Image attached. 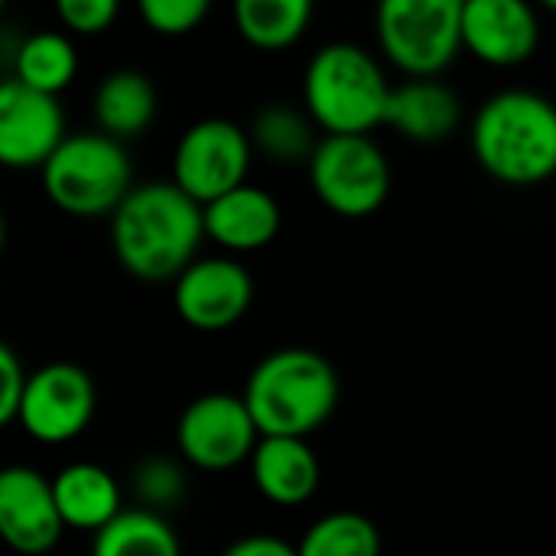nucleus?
Masks as SVG:
<instances>
[{
    "label": "nucleus",
    "instance_id": "nucleus-10",
    "mask_svg": "<svg viewBox=\"0 0 556 556\" xmlns=\"http://www.w3.org/2000/svg\"><path fill=\"white\" fill-rule=\"evenodd\" d=\"M91 417H94V384L88 371L72 362H52L29 375L16 424L33 440L59 446L81 437Z\"/></svg>",
    "mask_w": 556,
    "mask_h": 556
},
{
    "label": "nucleus",
    "instance_id": "nucleus-21",
    "mask_svg": "<svg viewBox=\"0 0 556 556\" xmlns=\"http://www.w3.org/2000/svg\"><path fill=\"white\" fill-rule=\"evenodd\" d=\"M10 65H13L10 75L20 85H26L33 91L59 94L62 88L72 85V78L78 72V52L65 33L39 29L13 49Z\"/></svg>",
    "mask_w": 556,
    "mask_h": 556
},
{
    "label": "nucleus",
    "instance_id": "nucleus-6",
    "mask_svg": "<svg viewBox=\"0 0 556 556\" xmlns=\"http://www.w3.org/2000/svg\"><path fill=\"white\" fill-rule=\"evenodd\" d=\"M466 0H378L381 55L407 78H437L463 52Z\"/></svg>",
    "mask_w": 556,
    "mask_h": 556
},
{
    "label": "nucleus",
    "instance_id": "nucleus-18",
    "mask_svg": "<svg viewBox=\"0 0 556 556\" xmlns=\"http://www.w3.org/2000/svg\"><path fill=\"white\" fill-rule=\"evenodd\" d=\"M52 492H55L59 511L65 518V528L98 534L104 525H111L124 511L117 479L104 466H94V463L65 466L52 479Z\"/></svg>",
    "mask_w": 556,
    "mask_h": 556
},
{
    "label": "nucleus",
    "instance_id": "nucleus-5",
    "mask_svg": "<svg viewBox=\"0 0 556 556\" xmlns=\"http://www.w3.org/2000/svg\"><path fill=\"white\" fill-rule=\"evenodd\" d=\"M39 173L49 202L75 218L114 215L134 189V163L124 140L104 130L65 137Z\"/></svg>",
    "mask_w": 556,
    "mask_h": 556
},
{
    "label": "nucleus",
    "instance_id": "nucleus-27",
    "mask_svg": "<svg viewBox=\"0 0 556 556\" xmlns=\"http://www.w3.org/2000/svg\"><path fill=\"white\" fill-rule=\"evenodd\" d=\"M59 23L75 36H98L117 20L121 0H52Z\"/></svg>",
    "mask_w": 556,
    "mask_h": 556
},
{
    "label": "nucleus",
    "instance_id": "nucleus-1",
    "mask_svg": "<svg viewBox=\"0 0 556 556\" xmlns=\"http://www.w3.org/2000/svg\"><path fill=\"white\" fill-rule=\"evenodd\" d=\"M205 235V208L173 179L143 182L111 215V244L117 264L143 280H176L192 261Z\"/></svg>",
    "mask_w": 556,
    "mask_h": 556
},
{
    "label": "nucleus",
    "instance_id": "nucleus-12",
    "mask_svg": "<svg viewBox=\"0 0 556 556\" xmlns=\"http://www.w3.org/2000/svg\"><path fill=\"white\" fill-rule=\"evenodd\" d=\"M65 114L55 94L33 91L13 75L0 85V163L10 169H42L65 140Z\"/></svg>",
    "mask_w": 556,
    "mask_h": 556
},
{
    "label": "nucleus",
    "instance_id": "nucleus-2",
    "mask_svg": "<svg viewBox=\"0 0 556 556\" xmlns=\"http://www.w3.org/2000/svg\"><path fill=\"white\" fill-rule=\"evenodd\" d=\"M472 153L502 186H541L556 176V104L528 88H505L472 117Z\"/></svg>",
    "mask_w": 556,
    "mask_h": 556
},
{
    "label": "nucleus",
    "instance_id": "nucleus-13",
    "mask_svg": "<svg viewBox=\"0 0 556 556\" xmlns=\"http://www.w3.org/2000/svg\"><path fill=\"white\" fill-rule=\"evenodd\" d=\"M65 531L52 482L26 466L0 472V538L23 556L49 554Z\"/></svg>",
    "mask_w": 556,
    "mask_h": 556
},
{
    "label": "nucleus",
    "instance_id": "nucleus-25",
    "mask_svg": "<svg viewBox=\"0 0 556 556\" xmlns=\"http://www.w3.org/2000/svg\"><path fill=\"white\" fill-rule=\"evenodd\" d=\"M134 492L143 508L150 511H169L186 498V472L163 456H150L134 472Z\"/></svg>",
    "mask_w": 556,
    "mask_h": 556
},
{
    "label": "nucleus",
    "instance_id": "nucleus-14",
    "mask_svg": "<svg viewBox=\"0 0 556 556\" xmlns=\"http://www.w3.org/2000/svg\"><path fill=\"white\" fill-rule=\"evenodd\" d=\"M541 23L531 0H466L463 49L495 68H511L538 52Z\"/></svg>",
    "mask_w": 556,
    "mask_h": 556
},
{
    "label": "nucleus",
    "instance_id": "nucleus-19",
    "mask_svg": "<svg viewBox=\"0 0 556 556\" xmlns=\"http://www.w3.org/2000/svg\"><path fill=\"white\" fill-rule=\"evenodd\" d=\"M156 88L153 81L137 72V68H117L111 72L98 88H94V124L98 130L117 137V140H134L140 137L153 117H156Z\"/></svg>",
    "mask_w": 556,
    "mask_h": 556
},
{
    "label": "nucleus",
    "instance_id": "nucleus-3",
    "mask_svg": "<svg viewBox=\"0 0 556 556\" xmlns=\"http://www.w3.org/2000/svg\"><path fill=\"white\" fill-rule=\"evenodd\" d=\"M339 375L313 349H277L248 378L244 401L261 437H309L339 407Z\"/></svg>",
    "mask_w": 556,
    "mask_h": 556
},
{
    "label": "nucleus",
    "instance_id": "nucleus-17",
    "mask_svg": "<svg viewBox=\"0 0 556 556\" xmlns=\"http://www.w3.org/2000/svg\"><path fill=\"white\" fill-rule=\"evenodd\" d=\"M463 121L459 98L437 78H410L394 85L384 124L414 143L446 140Z\"/></svg>",
    "mask_w": 556,
    "mask_h": 556
},
{
    "label": "nucleus",
    "instance_id": "nucleus-23",
    "mask_svg": "<svg viewBox=\"0 0 556 556\" xmlns=\"http://www.w3.org/2000/svg\"><path fill=\"white\" fill-rule=\"evenodd\" d=\"M316 121L287 104H267L251 124V143L270 163H309L316 150Z\"/></svg>",
    "mask_w": 556,
    "mask_h": 556
},
{
    "label": "nucleus",
    "instance_id": "nucleus-8",
    "mask_svg": "<svg viewBox=\"0 0 556 556\" xmlns=\"http://www.w3.org/2000/svg\"><path fill=\"white\" fill-rule=\"evenodd\" d=\"M251 156V134L225 117H205L182 130V137L176 140L169 179L195 202L208 205L212 199L248 182Z\"/></svg>",
    "mask_w": 556,
    "mask_h": 556
},
{
    "label": "nucleus",
    "instance_id": "nucleus-30",
    "mask_svg": "<svg viewBox=\"0 0 556 556\" xmlns=\"http://www.w3.org/2000/svg\"><path fill=\"white\" fill-rule=\"evenodd\" d=\"M538 3H541V7H547V10H554V13H556V0H538Z\"/></svg>",
    "mask_w": 556,
    "mask_h": 556
},
{
    "label": "nucleus",
    "instance_id": "nucleus-20",
    "mask_svg": "<svg viewBox=\"0 0 556 556\" xmlns=\"http://www.w3.org/2000/svg\"><path fill=\"white\" fill-rule=\"evenodd\" d=\"M316 0H231L241 39L261 52H280L303 39Z\"/></svg>",
    "mask_w": 556,
    "mask_h": 556
},
{
    "label": "nucleus",
    "instance_id": "nucleus-28",
    "mask_svg": "<svg viewBox=\"0 0 556 556\" xmlns=\"http://www.w3.org/2000/svg\"><path fill=\"white\" fill-rule=\"evenodd\" d=\"M26 384H29V375H26L23 362L16 358V352L10 345H0V424L3 427L20 420Z\"/></svg>",
    "mask_w": 556,
    "mask_h": 556
},
{
    "label": "nucleus",
    "instance_id": "nucleus-15",
    "mask_svg": "<svg viewBox=\"0 0 556 556\" xmlns=\"http://www.w3.org/2000/svg\"><path fill=\"white\" fill-rule=\"evenodd\" d=\"M202 208H205V235L231 254H251L267 248L283 225L280 202L267 189L251 182L235 186L231 192L212 199Z\"/></svg>",
    "mask_w": 556,
    "mask_h": 556
},
{
    "label": "nucleus",
    "instance_id": "nucleus-4",
    "mask_svg": "<svg viewBox=\"0 0 556 556\" xmlns=\"http://www.w3.org/2000/svg\"><path fill=\"white\" fill-rule=\"evenodd\" d=\"M394 85L355 42H329L306 62L303 104L323 134H371L388 117Z\"/></svg>",
    "mask_w": 556,
    "mask_h": 556
},
{
    "label": "nucleus",
    "instance_id": "nucleus-7",
    "mask_svg": "<svg viewBox=\"0 0 556 556\" xmlns=\"http://www.w3.org/2000/svg\"><path fill=\"white\" fill-rule=\"evenodd\" d=\"M306 169L316 199L339 218H368L391 195V163L368 134H326Z\"/></svg>",
    "mask_w": 556,
    "mask_h": 556
},
{
    "label": "nucleus",
    "instance_id": "nucleus-22",
    "mask_svg": "<svg viewBox=\"0 0 556 556\" xmlns=\"http://www.w3.org/2000/svg\"><path fill=\"white\" fill-rule=\"evenodd\" d=\"M91 556H182V547L160 511L130 508L94 534Z\"/></svg>",
    "mask_w": 556,
    "mask_h": 556
},
{
    "label": "nucleus",
    "instance_id": "nucleus-26",
    "mask_svg": "<svg viewBox=\"0 0 556 556\" xmlns=\"http://www.w3.org/2000/svg\"><path fill=\"white\" fill-rule=\"evenodd\" d=\"M215 0H137V13L156 36H186L208 16Z\"/></svg>",
    "mask_w": 556,
    "mask_h": 556
},
{
    "label": "nucleus",
    "instance_id": "nucleus-24",
    "mask_svg": "<svg viewBox=\"0 0 556 556\" xmlns=\"http://www.w3.org/2000/svg\"><path fill=\"white\" fill-rule=\"evenodd\" d=\"M296 547L300 556H381V534L358 511H332L309 525Z\"/></svg>",
    "mask_w": 556,
    "mask_h": 556
},
{
    "label": "nucleus",
    "instance_id": "nucleus-16",
    "mask_svg": "<svg viewBox=\"0 0 556 556\" xmlns=\"http://www.w3.org/2000/svg\"><path fill=\"white\" fill-rule=\"evenodd\" d=\"M251 479L267 502L293 508L316 495L319 459L306 437H261L251 456Z\"/></svg>",
    "mask_w": 556,
    "mask_h": 556
},
{
    "label": "nucleus",
    "instance_id": "nucleus-9",
    "mask_svg": "<svg viewBox=\"0 0 556 556\" xmlns=\"http://www.w3.org/2000/svg\"><path fill=\"white\" fill-rule=\"evenodd\" d=\"M176 443L186 463L205 469V472H228L241 463H251L261 427L244 401L235 394H202L195 397L176 427Z\"/></svg>",
    "mask_w": 556,
    "mask_h": 556
},
{
    "label": "nucleus",
    "instance_id": "nucleus-29",
    "mask_svg": "<svg viewBox=\"0 0 556 556\" xmlns=\"http://www.w3.org/2000/svg\"><path fill=\"white\" fill-rule=\"evenodd\" d=\"M222 556H300V547H293L274 534H248V538L235 541Z\"/></svg>",
    "mask_w": 556,
    "mask_h": 556
},
{
    "label": "nucleus",
    "instance_id": "nucleus-11",
    "mask_svg": "<svg viewBox=\"0 0 556 556\" xmlns=\"http://www.w3.org/2000/svg\"><path fill=\"white\" fill-rule=\"evenodd\" d=\"M254 300V280L235 257H195L173 280L179 319L199 332H225L244 319Z\"/></svg>",
    "mask_w": 556,
    "mask_h": 556
}]
</instances>
